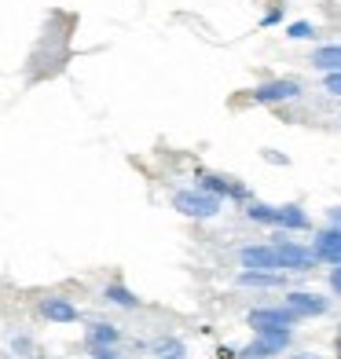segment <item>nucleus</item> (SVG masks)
Instances as JSON below:
<instances>
[{"label": "nucleus", "instance_id": "1", "mask_svg": "<svg viewBox=\"0 0 341 359\" xmlns=\"http://www.w3.org/2000/svg\"><path fill=\"white\" fill-rule=\"evenodd\" d=\"M250 217L261 224H279V227H308V217L297 205H250Z\"/></svg>", "mask_w": 341, "mask_h": 359}, {"label": "nucleus", "instance_id": "2", "mask_svg": "<svg viewBox=\"0 0 341 359\" xmlns=\"http://www.w3.org/2000/svg\"><path fill=\"white\" fill-rule=\"evenodd\" d=\"M294 319H301L294 308H257V312H250L253 330H286Z\"/></svg>", "mask_w": 341, "mask_h": 359}, {"label": "nucleus", "instance_id": "3", "mask_svg": "<svg viewBox=\"0 0 341 359\" xmlns=\"http://www.w3.org/2000/svg\"><path fill=\"white\" fill-rule=\"evenodd\" d=\"M173 205L180 209V213H187V217H213L220 209V202L213 198V194H194V191H180L173 198Z\"/></svg>", "mask_w": 341, "mask_h": 359}, {"label": "nucleus", "instance_id": "4", "mask_svg": "<svg viewBox=\"0 0 341 359\" xmlns=\"http://www.w3.org/2000/svg\"><path fill=\"white\" fill-rule=\"evenodd\" d=\"M239 257H242V264L253 268V271H261V268L279 271L283 268V250L279 246H246Z\"/></svg>", "mask_w": 341, "mask_h": 359}, {"label": "nucleus", "instance_id": "5", "mask_svg": "<svg viewBox=\"0 0 341 359\" xmlns=\"http://www.w3.org/2000/svg\"><path fill=\"white\" fill-rule=\"evenodd\" d=\"M257 334H261V341L246 348V355H250V359H253V355H272V352H283V348H286V341H290V334H286V330H257Z\"/></svg>", "mask_w": 341, "mask_h": 359}, {"label": "nucleus", "instance_id": "6", "mask_svg": "<svg viewBox=\"0 0 341 359\" xmlns=\"http://www.w3.org/2000/svg\"><path fill=\"white\" fill-rule=\"evenodd\" d=\"M301 88H297V81H268V85H261L253 92V100H261V103H275V100H294Z\"/></svg>", "mask_w": 341, "mask_h": 359}, {"label": "nucleus", "instance_id": "7", "mask_svg": "<svg viewBox=\"0 0 341 359\" xmlns=\"http://www.w3.org/2000/svg\"><path fill=\"white\" fill-rule=\"evenodd\" d=\"M316 257L330 260V264H341V227H330V231L316 235Z\"/></svg>", "mask_w": 341, "mask_h": 359}, {"label": "nucleus", "instance_id": "8", "mask_svg": "<svg viewBox=\"0 0 341 359\" xmlns=\"http://www.w3.org/2000/svg\"><path fill=\"white\" fill-rule=\"evenodd\" d=\"M286 308H294L297 316H323V312H327V301L316 297V293H290Z\"/></svg>", "mask_w": 341, "mask_h": 359}, {"label": "nucleus", "instance_id": "9", "mask_svg": "<svg viewBox=\"0 0 341 359\" xmlns=\"http://www.w3.org/2000/svg\"><path fill=\"white\" fill-rule=\"evenodd\" d=\"M312 67L327 70V74H341V44H334V48H316V52H312Z\"/></svg>", "mask_w": 341, "mask_h": 359}, {"label": "nucleus", "instance_id": "10", "mask_svg": "<svg viewBox=\"0 0 341 359\" xmlns=\"http://www.w3.org/2000/svg\"><path fill=\"white\" fill-rule=\"evenodd\" d=\"M41 312H44L48 319H55V323H74V319H77V308H74V304H67V301H59V297L44 301Z\"/></svg>", "mask_w": 341, "mask_h": 359}, {"label": "nucleus", "instance_id": "11", "mask_svg": "<svg viewBox=\"0 0 341 359\" xmlns=\"http://www.w3.org/2000/svg\"><path fill=\"white\" fill-rule=\"evenodd\" d=\"M239 283H242V286H275L279 279H275V275H261V271H242Z\"/></svg>", "mask_w": 341, "mask_h": 359}, {"label": "nucleus", "instance_id": "12", "mask_svg": "<svg viewBox=\"0 0 341 359\" xmlns=\"http://www.w3.org/2000/svg\"><path fill=\"white\" fill-rule=\"evenodd\" d=\"M154 352H158V359H180L184 355V345H180V341H158Z\"/></svg>", "mask_w": 341, "mask_h": 359}, {"label": "nucleus", "instance_id": "13", "mask_svg": "<svg viewBox=\"0 0 341 359\" xmlns=\"http://www.w3.org/2000/svg\"><path fill=\"white\" fill-rule=\"evenodd\" d=\"M103 341H107V345H114V341H118V330H110V326H95V330H92V345L100 348Z\"/></svg>", "mask_w": 341, "mask_h": 359}, {"label": "nucleus", "instance_id": "14", "mask_svg": "<svg viewBox=\"0 0 341 359\" xmlns=\"http://www.w3.org/2000/svg\"><path fill=\"white\" fill-rule=\"evenodd\" d=\"M107 297H110V301H118V304H136V297H133L128 290H121V286H110V290H107Z\"/></svg>", "mask_w": 341, "mask_h": 359}, {"label": "nucleus", "instance_id": "15", "mask_svg": "<svg viewBox=\"0 0 341 359\" xmlns=\"http://www.w3.org/2000/svg\"><path fill=\"white\" fill-rule=\"evenodd\" d=\"M290 37H297V41L301 37H316V29L308 26V22H297V26H290Z\"/></svg>", "mask_w": 341, "mask_h": 359}, {"label": "nucleus", "instance_id": "16", "mask_svg": "<svg viewBox=\"0 0 341 359\" xmlns=\"http://www.w3.org/2000/svg\"><path fill=\"white\" fill-rule=\"evenodd\" d=\"M327 92L341 95V74H330V77H327Z\"/></svg>", "mask_w": 341, "mask_h": 359}, {"label": "nucleus", "instance_id": "17", "mask_svg": "<svg viewBox=\"0 0 341 359\" xmlns=\"http://www.w3.org/2000/svg\"><path fill=\"white\" fill-rule=\"evenodd\" d=\"M330 286L341 293V268H334V271H330Z\"/></svg>", "mask_w": 341, "mask_h": 359}, {"label": "nucleus", "instance_id": "18", "mask_svg": "<svg viewBox=\"0 0 341 359\" xmlns=\"http://www.w3.org/2000/svg\"><path fill=\"white\" fill-rule=\"evenodd\" d=\"M95 359H118L114 352H107V348H95Z\"/></svg>", "mask_w": 341, "mask_h": 359}, {"label": "nucleus", "instance_id": "19", "mask_svg": "<svg viewBox=\"0 0 341 359\" xmlns=\"http://www.w3.org/2000/svg\"><path fill=\"white\" fill-rule=\"evenodd\" d=\"M330 220H334V224L341 227V209H330Z\"/></svg>", "mask_w": 341, "mask_h": 359}, {"label": "nucleus", "instance_id": "20", "mask_svg": "<svg viewBox=\"0 0 341 359\" xmlns=\"http://www.w3.org/2000/svg\"><path fill=\"white\" fill-rule=\"evenodd\" d=\"M337 359H341V330H337Z\"/></svg>", "mask_w": 341, "mask_h": 359}]
</instances>
